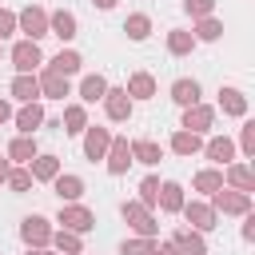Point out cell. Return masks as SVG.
<instances>
[{
  "label": "cell",
  "instance_id": "1",
  "mask_svg": "<svg viewBox=\"0 0 255 255\" xmlns=\"http://www.w3.org/2000/svg\"><path fill=\"white\" fill-rule=\"evenodd\" d=\"M12 64L20 68V76H28V72L40 64V48H36V40H24V44H16V48H12Z\"/></svg>",
  "mask_w": 255,
  "mask_h": 255
},
{
  "label": "cell",
  "instance_id": "24",
  "mask_svg": "<svg viewBox=\"0 0 255 255\" xmlns=\"http://www.w3.org/2000/svg\"><path fill=\"white\" fill-rule=\"evenodd\" d=\"M207 155H211V159H219V163H227V159H231V143H227V139H211Z\"/></svg>",
  "mask_w": 255,
  "mask_h": 255
},
{
  "label": "cell",
  "instance_id": "33",
  "mask_svg": "<svg viewBox=\"0 0 255 255\" xmlns=\"http://www.w3.org/2000/svg\"><path fill=\"white\" fill-rule=\"evenodd\" d=\"M195 183H199L203 191H211V187H219V175H215V171H203V175H199Z\"/></svg>",
  "mask_w": 255,
  "mask_h": 255
},
{
  "label": "cell",
  "instance_id": "19",
  "mask_svg": "<svg viewBox=\"0 0 255 255\" xmlns=\"http://www.w3.org/2000/svg\"><path fill=\"white\" fill-rule=\"evenodd\" d=\"M147 28H151V24H147V16H131V20L124 24V32H128L131 40H147Z\"/></svg>",
  "mask_w": 255,
  "mask_h": 255
},
{
  "label": "cell",
  "instance_id": "6",
  "mask_svg": "<svg viewBox=\"0 0 255 255\" xmlns=\"http://www.w3.org/2000/svg\"><path fill=\"white\" fill-rule=\"evenodd\" d=\"M20 28L36 40V36H44V32H48V16H44L40 8H28V12H20Z\"/></svg>",
  "mask_w": 255,
  "mask_h": 255
},
{
  "label": "cell",
  "instance_id": "28",
  "mask_svg": "<svg viewBox=\"0 0 255 255\" xmlns=\"http://www.w3.org/2000/svg\"><path fill=\"white\" fill-rule=\"evenodd\" d=\"M215 203H219L223 211H243V207H247V195H219Z\"/></svg>",
  "mask_w": 255,
  "mask_h": 255
},
{
  "label": "cell",
  "instance_id": "14",
  "mask_svg": "<svg viewBox=\"0 0 255 255\" xmlns=\"http://www.w3.org/2000/svg\"><path fill=\"white\" fill-rule=\"evenodd\" d=\"M80 191H84V183L76 175H56V195L60 199H80Z\"/></svg>",
  "mask_w": 255,
  "mask_h": 255
},
{
  "label": "cell",
  "instance_id": "11",
  "mask_svg": "<svg viewBox=\"0 0 255 255\" xmlns=\"http://www.w3.org/2000/svg\"><path fill=\"white\" fill-rule=\"evenodd\" d=\"M52 36L72 40V36H76V16H72V12H56V16H52Z\"/></svg>",
  "mask_w": 255,
  "mask_h": 255
},
{
  "label": "cell",
  "instance_id": "9",
  "mask_svg": "<svg viewBox=\"0 0 255 255\" xmlns=\"http://www.w3.org/2000/svg\"><path fill=\"white\" fill-rule=\"evenodd\" d=\"M40 120H44V112H40V104H28L20 116H16V128L24 131V135H32L36 128H40Z\"/></svg>",
  "mask_w": 255,
  "mask_h": 255
},
{
  "label": "cell",
  "instance_id": "40",
  "mask_svg": "<svg viewBox=\"0 0 255 255\" xmlns=\"http://www.w3.org/2000/svg\"><path fill=\"white\" fill-rule=\"evenodd\" d=\"M4 179H8V163L0 159V183H4Z\"/></svg>",
  "mask_w": 255,
  "mask_h": 255
},
{
  "label": "cell",
  "instance_id": "32",
  "mask_svg": "<svg viewBox=\"0 0 255 255\" xmlns=\"http://www.w3.org/2000/svg\"><path fill=\"white\" fill-rule=\"evenodd\" d=\"M187 48H191V40L183 32H171V52H187Z\"/></svg>",
  "mask_w": 255,
  "mask_h": 255
},
{
  "label": "cell",
  "instance_id": "29",
  "mask_svg": "<svg viewBox=\"0 0 255 255\" xmlns=\"http://www.w3.org/2000/svg\"><path fill=\"white\" fill-rule=\"evenodd\" d=\"M187 219H191L195 227H203V231L211 227V211H207V207H187Z\"/></svg>",
  "mask_w": 255,
  "mask_h": 255
},
{
  "label": "cell",
  "instance_id": "7",
  "mask_svg": "<svg viewBox=\"0 0 255 255\" xmlns=\"http://www.w3.org/2000/svg\"><path fill=\"white\" fill-rule=\"evenodd\" d=\"M128 163H131V147H128L124 139H116V143H112V155H108V171L120 175V171H128Z\"/></svg>",
  "mask_w": 255,
  "mask_h": 255
},
{
  "label": "cell",
  "instance_id": "10",
  "mask_svg": "<svg viewBox=\"0 0 255 255\" xmlns=\"http://www.w3.org/2000/svg\"><path fill=\"white\" fill-rule=\"evenodd\" d=\"M124 219H128L135 231H143V235H147V231H155V227H151V219H147V211H143L139 203H124Z\"/></svg>",
  "mask_w": 255,
  "mask_h": 255
},
{
  "label": "cell",
  "instance_id": "34",
  "mask_svg": "<svg viewBox=\"0 0 255 255\" xmlns=\"http://www.w3.org/2000/svg\"><path fill=\"white\" fill-rule=\"evenodd\" d=\"M147 251H151L147 243H124L120 247V255H147Z\"/></svg>",
  "mask_w": 255,
  "mask_h": 255
},
{
  "label": "cell",
  "instance_id": "38",
  "mask_svg": "<svg viewBox=\"0 0 255 255\" xmlns=\"http://www.w3.org/2000/svg\"><path fill=\"white\" fill-rule=\"evenodd\" d=\"M199 36H203V40H215V36H219V24H215V20H207V24L199 28Z\"/></svg>",
  "mask_w": 255,
  "mask_h": 255
},
{
  "label": "cell",
  "instance_id": "26",
  "mask_svg": "<svg viewBox=\"0 0 255 255\" xmlns=\"http://www.w3.org/2000/svg\"><path fill=\"white\" fill-rule=\"evenodd\" d=\"M195 147H199L195 131H179V135H175V151H183V155H187V151H195Z\"/></svg>",
  "mask_w": 255,
  "mask_h": 255
},
{
  "label": "cell",
  "instance_id": "16",
  "mask_svg": "<svg viewBox=\"0 0 255 255\" xmlns=\"http://www.w3.org/2000/svg\"><path fill=\"white\" fill-rule=\"evenodd\" d=\"M24 239H28V243H44V239H48V227H44L40 215H28V219H24Z\"/></svg>",
  "mask_w": 255,
  "mask_h": 255
},
{
  "label": "cell",
  "instance_id": "37",
  "mask_svg": "<svg viewBox=\"0 0 255 255\" xmlns=\"http://www.w3.org/2000/svg\"><path fill=\"white\" fill-rule=\"evenodd\" d=\"M187 12L203 16V12H211V0H187Z\"/></svg>",
  "mask_w": 255,
  "mask_h": 255
},
{
  "label": "cell",
  "instance_id": "22",
  "mask_svg": "<svg viewBox=\"0 0 255 255\" xmlns=\"http://www.w3.org/2000/svg\"><path fill=\"white\" fill-rule=\"evenodd\" d=\"M159 203H163V211H175L183 199H179V187L175 183H163V191H159Z\"/></svg>",
  "mask_w": 255,
  "mask_h": 255
},
{
  "label": "cell",
  "instance_id": "15",
  "mask_svg": "<svg viewBox=\"0 0 255 255\" xmlns=\"http://www.w3.org/2000/svg\"><path fill=\"white\" fill-rule=\"evenodd\" d=\"M8 155H12V159H20V163H32V159H36V143H32L28 135H20V139L8 147Z\"/></svg>",
  "mask_w": 255,
  "mask_h": 255
},
{
  "label": "cell",
  "instance_id": "31",
  "mask_svg": "<svg viewBox=\"0 0 255 255\" xmlns=\"http://www.w3.org/2000/svg\"><path fill=\"white\" fill-rule=\"evenodd\" d=\"M131 92L135 96H151V76H135L131 80Z\"/></svg>",
  "mask_w": 255,
  "mask_h": 255
},
{
  "label": "cell",
  "instance_id": "2",
  "mask_svg": "<svg viewBox=\"0 0 255 255\" xmlns=\"http://www.w3.org/2000/svg\"><path fill=\"white\" fill-rule=\"evenodd\" d=\"M104 104H108V116H112V120H128V116H131V100H128L124 88H108V92H104Z\"/></svg>",
  "mask_w": 255,
  "mask_h": 255
},
{
  "label": "cell",
  "instance_id": "8",
  "mask_svg": "<svg viewBox=\"0 0 255 255\" xmlns=\"http://www.w3.org/2000/svg\"><path fill=\"white\" fill-rule=\"evenodd\" d=\"M12 96L24 100V104H32V100L40 96V84H36L32 76H16V80H12Z\"/></svg>",
  "mask_w": 255,
  "mask_h": 255
},
{
  "label": "cell",
  "instance_id": "43",
  "mask_svg": "<svg viewBox=\"0 0 255 255\" xmlns=\"http://www.w3.org/2000/svg\"><path fill=\"white\" fill-rule=\"evenodd\" d=\"M28 255H48V251H28Z\"/></svg>",
  "mask_w": 255,
  "mask_h": 255
},
{
  "label": "cell",
  "instance_id": "25",
  "mask_svg": "<svg viewBox=\"0 0 255 255\" xmlns=\"http://www.w3.org/2000/svg\"><path fill=\"white\" fill-rule=\"evenodd\" d=\"M64 120H68V128H64V131H72V135H76V131H84V108H68V116H64Z\"/></svg>",
  "mask_w": 255,
  "mask_h": 255
},
{
  "label": "cell",
  "instance_id": "12",
  "mask_svg": "<svg viewBox=\"0 0 255 255\" xmlns=\"http://www.w3.org/2000/svg\"><path fill=\"white\" fill-rule=\"evenodd\" d=\"M104 92H108V84H104V76H84V84H80V96H84L88 104H96V100H104Z\"/></svg>",
  "mask_w": 255,
  "mask_h": 255
},
{
  "label": "cell",
  "instance_id": "39",
  "mask_svg": "<svg viewBox=\"0 0 255 255\" xmlns=\"http://www.w3.org/2000/svg\"><path fill=\"white\" fill-rule=\"evenodd\" d=\"M12 24H16V16H12V12H0V36H8Z\"/></svg>",
  "mask_w": 255,
  "mask_h": 255
},
{
  "label": "cell",
  "instance_id": "21",
  "mask_svg": "<svg viewBox=\"0 0 255 255\" xmlns=\"http://www.w3.org/2000/svg\"><path fill=\"white\" fill-rule=\"evenodd\" d=\"M131 155H135V159H143V163H159V147H155V143H147V139H143V143H135V147H131Z\"/></svg>",
  "mask_w": 255,
  "mask_h": 255
},
{
  "label": "cell",
  "instance_id": "18",
  "mask_svg": "<svg viewBox=\"0 0 255 255\" xmlns=\"http://www.w3.org/2000/svg\"><path fill=\"white\" fill-rule=\"evenodd\" d=\"M76 68H80V56H76V52H60V56L52 60V72H60V76H72Z\"/></svg>",
  "mask_w": 255,
  "mask_h": 255
},
{
  "label": "cell",
  "instance_id": "13",
  "mask_svg": "<svg viewBox=\"0 0 255 255\" xmlns=\"http://www.w3.org/2000/svg\"><path fill=\"white\" fill-rule=\"evenodd\" d=\"M56 171H60L56 155H36L32 159V179H56Z\"/></svg>",
  "mask_w": 255,
  "mask_h": 255
},
{
  "label": "cell",
  "instance_id": "17",
  "mask_svg": "<svg viewBox=\"0 0 255 255\" xmlns=\"http://www.w3.org/2000/svg\"><path fill=\"white\" fill-rule=\"evenodd\" d=\"M44 92H48V96H56V100H64V96H68V76L48 72V76H44Z\"/></svg>",
  "mask_w": 255,
  "mask_h": 255
},
{
  "label": "cell",
  "instance_id": "42",
  "mask_svg": "<svg viewBox=\"0 0 255 255\" xmlns=\"http://www.w3.org/2000/svg\"><path fill=\"white\" fill-rule=\"evenodd\" d=\"M96 4H100V8H112V4H116V0H96Z\"/></svg>",
  "mask_w": 255,
  "mask_h": 255
},
{
  "label": "cell",
  "instance_id": "20",
  "mask_svg": "<svg viewBox=\"0 0 255 255\" xmlns=\"http://www.w3.org/2000/svg\"><path fill=\"white\" fill-rule=\"evenodd\" d=\"M211 124V112L207 108H195V112H187V120H183V128H191V131H203Z\"/></svg>",
  "mask_w": 255,
  "mask_h": 255
},
{
  "label": "cell",
  "instance_id": "36",
  "mask_svg": "<svg viewBox=\"0 0 255 255\" xmlns=\"http://www.w3.org/2000/svg\"><path fill=\"white\" fill-rule=\"evenodd\" d=\"M60 247H64L68 255H76V251H80V239H76V235H60Z\"/></svg>",
  "mask_w": 255,
  "mask_h": 255
},
{
  "label": "cell",
  "instance_id": "4",
  "mask_svg": "<svg viewBox=\"0 0 255 255\" xmlns=\"http://www.w3.org/2000/svg\"><path fill=\"white\" fill-rule=\"evenodd\" d=\"M60 223H64V227H72V231H88L96 219H92V211H88V207H60Z\"/></svg>",
  "mask_w": 255,
  "mask_h": 255
},
{
  "label": "cell",
  "instance_id": "35",
  "mask_svg": "<svg viewBox=\"0 0 255 255\" xmlns=\"http://www.w3.org/2000/svg\"><path fill=\"white\" fill-rule=\"evenodd\" d=\"M231 179H235L239 187H251V171H247V167H235V171H231Z\"/></svg>",
  "mask_w": 255,
  "mask_h": 255
},
{
  "label": "cell",
  "instance_id": "3",
  "mask_svg": "<svg viewBox=\"0 0 255 255\" xmlns=\"http://www.w3.org/2000/svg\"><path fill=\"white\" fill-rule=\"evenodd\" d=\"M108 147H112V135H108L104 128H92L88 139H84V155H88V159H104Z\"/></svg>",
  "mask_w": 255,
  "mask_h": 255
},
{
  "label": "cell",
  "instance_id": "30",
  "mask_svg": "<svg viewBox=\"0 0 255 255\" xmlns=\"http://www.w3.org/2000/svg\"><path fill=\"white\" fill-rule=\"evenodd\" d=\"M139 195H143V203H155V199H159V179H143Z\"/></svg>",
  "mask_w": 255,
  "mask_h": 255
},
{
  "label": "cell",
  "instance_id": "27",
  "mask_svg": "<svg viewBox=\"0 0 255 255\" xmlns=\"http://www.w3.org/2000/svg\"><path fill=\"white\" fill-rule=\"evenodd\" d=\"M8 183H12V191H28L32 187V171H8Z\"/></svg>",
  "mask_w": 255,
  "mask_h": 255
},
{
  "label": "cell",
  "instance_id": "41",
  "mask_svg": "<svg viewBox=\"0 0 255 255\" xmlns=\"http://www.w3.org/2000/svg\"><path fill=\"white\" fill-rule=\"evenodd\" d=\"M4 120H8V104H0V124H4Z\"/></svg>",
  "mask_w": 255,
  "mask_h": 255
},
{
  "label": "cell",
  "instance_id": "23",
  "mask_svg": "<svg viewBox=\"0 0 255 255\" xmlns=\"http://www.w3.org/2000/svg\"><path fill=\"white\" fill-rule=\"evenodd\" d=\"M219 96H223V108H227V112H235V116H239V112H243V96H239V92H235V88H223V92H219Z\"/></svg>",
  "mask_w": 255,
  "mask_h": 255
},
{
  "label": "cell",
  "instance_id": "5",
  "mask_svg": "<svg viewBox=\"0 0 255 255\" xmlns=\"http://www.w3.org/2000/svg\"><path fill=\"white\" fill-rule=\"evenodd\" d=\"M171 100L183 104V108H195V104H199V84H195V80H175V84H171Z\"/></svg>",
  "mask_w": 255,
  "mask_h": 255
}]
</instances>
